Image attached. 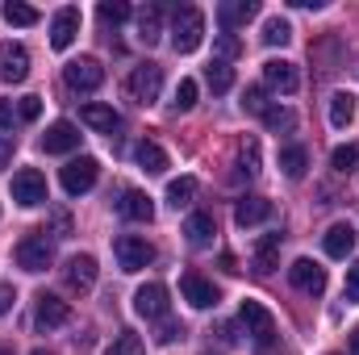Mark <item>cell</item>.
Segmentation results:
<instances>
[{
  "label": "cell",
  "mask_w": 359,
  "mask_h": 355,
  "mask_svg": "<svg viewBox=\"0 0 359 355\" xmlns=\"http://www.w3.org/2000/svg\"><path fill=\"white\" fill-rule=\"evenodd\" d=\"M238 322L247 326V335L255 339V351L259 355H271L276 351V318H271V309L264 305V301H243L238 305Z\"/></svg>",
  "instance_id": "6da1fadb"
},
{
  "label": "cell",
  "mask_w": 359,
  "mask_h": 355,
  "mask_svg": "<svg viewBox=\"0 0 359 355\" xmlns=\"http://www.w3.org/2000/svg\"><path fill=\"white\" fill-rule=\"evenodd\" d=\"M205 38V13L196 4H180L176 17H172V46L176 55H192Z\"/></svg>",
  "instance_id": "7a4b0ae2"
},
{
  "label": "cell",
  "mask_w": 359,
  "mask_h": 355,
  "mask_svg": "<svg viewBox=\"0 0 359 355\" xmlns=\"http://www.w3.org/2000/svg\"><path fill=\"white\" fill-rule=\"evenodd\" d=\"M17 267L21 272H46V267L55 264V243L46 239V230H34V234H25L21 243H17Z\"/></svg>",
  "instance_id": "3957f363"
},
{
  "label": "cell",
  "mask_w": 359,
  "mask_h": 355,
  "mask_svg": "<svg viewBox=\"0 0 359 355\" xmlns=\"http://www.w3.org/2000/svg\"><path fill=\"white\" fill-rule=\"evenodd\" d=\"M159 92H163V67L159 63H142V67H134L126 76V96L134 105H155Z\"/></svg>",
  "instance_id": "277c9868"
},
{
  "label": "cell",
  "mask_w": 359,
  "mask_h": 355,
  "mask_svg": "<svg viewBox=\"0 0 359 355\" xmlns=\"http://www.w3.org/2000/svg\"><path fill=\"white\" fill-rule=\"evenodd\" d=\"M113 255H117V267L121 272H142V267L155 264V247L138 234H117L113 239Z\"/></svg>",
  "instance_id": "5b68a950"
},
{
  "label": "cell",
  "mask_w": 359,
  "mask_h": 355,
  "mask_svg": "<svg viewBox=\"0 0 359 355\" xmlns=\"http://www.w3.org/2000/svg\"><path fill=\"white\" fill-rule=\"evenodd\" d=\"M180 293H184V301H188L192 309H213V305L222 301L217 284H213L209 276H201V272H184V276H180Z\"/></svg>",
  "instance_id": "8992f818"
},
{
  "label": "cell",
  "mask_w": 359,
  "mask_h": 355,
  "mask_svg": "<svg viewBox=\"0 0 359 355\" xmlns=\"http://www.w3.org/2000/svg\"><path fill=\"white\" fill-rule=\"evenodd\" d=\"M134 309H138V318H147V322H163L168 309H172V301H168V284H159V280L142 284V288L134 293Z\"/></svg>",
  "instance_id": "52a82bcc"
},
{
  "label": "cell",
  "mask_w": 359,
  "mask_h": 355,
  "mask_svg": "<svg viewBox=\"0 0 359 355\" xmlns=\"http://www.w3.org/2000/svg\"><path fill=\"white\" fill-rule=\"evenodd\" d=\"M67 322H72V305L63 297H55V293H38V301H34V326L38 330H59Z\"/></svg>",
  "instance_id": "ba28073f"
},
{
  "label": "cell",
  "mask_w": 359,
  "mask_h": 355,
  "mask_svg": "<svg viewBox=\"0 0 359 355\" xmlns=\"http://www.w3.org/2000/svg\"><path fill=\"white\" fill-rule=\"evenodd\" d=\"M96 176H100V163L92 159V155H80V159H72L67 168H63V192L67 196H84L92 184H96Z\"/></svg>",
  "instance_id": "9c48e42d"
},
{
  "label": "cell",
  "mask_w": 359,
  "mask_h": 355,
  "mask_svg": "<svg viewBox=\"0 0 359 355\" xmlns=\"http://www.w3.org/2000/svg\"><path fill=\"white\" fill-rule=\"evenodd\" d=\"M63 80H67L72 92H96L100 84H104V67L84 55V59H72V63L63 67Z\"/></svg>",
  "instance_id": "30bf717a"
},
{
  "label": "cell",
  "mask_w": 359,
  "mask_h": 355,
  "mask_svg": "<svg viewBox=\"0 0 359 355\" xmlns=\"http://www.w3.org/2000/svg\"><path fill=\"white\" fill-rule=\"evenodd\" d=\"M13 201L25 205V209L46 205V176H42L38 168H21V172L13 176Z\"/></svg>",
  "instance_id": "8fae6325"
},
{
  "label": "cell",
  "mask_w": 359,
  "mask_h": 355,
  "mask_svg": "<svg viewBox=\"0 0 359 355\" xmlns=\"http://www.w3.org/2000/svg\"><path fill=\"white\" fill-rule=\"evenodd\" d=\"M288 280H292V288H301L309 297H322L326 293V267L313 264V260H297V264L288 267Z\"/></svg>",
  "instance_id": "7c38bea8"
},
{
  "label": "cell",
  "mask_w": 359,
  "mask_h": 355,
  "mask_svg": "<svg viewBox=\"0 0 359 355\" xmlns=\"http://www.w3.org/2000/svg\"><path fill=\"white\" fill-rule=\"evenodd\" d=\"M25 76H29V51H25L21 42H4V46H0V80L21 84Z\"/></svg>",
  "instance_id": "4fadbf2b"
},
{
  "label": "cell",
  "mask_w": 359,
  "mask_h": 355,
  "mask_svg": "<svg viewBox=\"0 0 359 355\" xmlns=\"http://www.w3.org/2000/svg\"><path fill=\"white\" fill-rule=\"evenodd\" d=\"M76 147H80V130H76L72 121L46 126V134H42V151H46V155H72Z\"/></svg>",
  "instance_id": "5bb4252c"
},
{
  "label": "cell",
  "mask_w": 359,
  "mask_h": 355,
  "mask_svg": "<svg viewBox=\"0 0 359 355\" xmlns=\"http://www.w3.org/2000/svg\"><path fill=\"white\" fill-rule=\"evenodd\" d=\"M255 17H259V4H255V0H226V4H217V21H222L226 34L243 29V25L255 21Z\"/></svg>",
  "instance_id": "9a60e30c"
},
{
  "label": "cell",
  "mask_w": 359,
  "mask_h": 355,
  "mask_svg": "<svg viewBox=\"0 0 359 355\" xmlns=\"http://www.w3.org/2000/svg\"><path fill=\"white\" fill-rule=\"evenodd\" d=\"M76 34H80V8H59L55 13V21H50V46L55 51H67L72 42H76Z\"/></svg>",
  "instance_id": "2e32d148"
},
{
  "label": "cell",
  "mask_w": 359,
  "mask_h": 355,
  "mask_svg": "<svg viewBox=\"0 0 359 355\" xmlns=\"http://www.w3.org/2000/svg\"><path fill=\"white\" fill-rule=\"evenodd\" d=\"M264 84L276 92H284V96H292V92L301 88V76H297V67L288 59H268L264 63Z\"/></svg>",
  "instance_id": "e0dca14e"
},
{
  "label": "cell",
  "mask_w": 359,
  "mask_h": 355,
  "mask_svg": "<svg viewBox=\"0 0 359 355\" xmlns=\"http://www.w3.org/2000/svg\"><path fill=\"white\" fill-rule=\"evenodd\" d=\"M63 280H67L72 293H92V284H96V260L92 255H72L67 267H63Z\"/></svg>",
  "instance_id": "ac0fdd59"
},
{
  "label": "cell",
  "mask_w": 359,
  "mask_h": 355,
  "mask_svg": "<svg viewBox=\"0 0 359 355\" xmlns=\"http://www.w3.org/2000/svg\"><path fill=\"white\" fill-rule=\"evenodd\" d=\"M117 213H121L126 222H151V217H155V201H151L147 192H138V188H126L121 201H117Z\"/></svg>",
  "instance_id": "d6986e66"
},
{
  "label": "cell",
  "mask_w": 359,
  "mask_h": 355,
  "mask_svg": "<svg viewBox=\"0 0 359 355\" xmlns=\"http://www.w3.org/2000/svg\"><path fill=\"white\" fill-rule=\"evenodd\" d=\"M355 226H347V222H334L330 230H326V239H322V247H326V255L330 260H347L351 251H355Z\"/></svg>",
  "instance_id": "ffe728a7"
},
{
  "label": "cell",
  "mask_w": 359,
  "mask_h": 355,
  "mask_svg": "<svg viewBox=\"0 0 359 355\" xmlns=\"http://www.w3.org/2000/svg\"><path fill=\"white\" fill-rule=\"evenodd\" d=\"M271 217V201L268 196H243L238 205H234V222L247 230V226H259V222H268Z\"/></svg>",
  "instance_id": "44dd1931"
},
{
  "label": "cell",
  "mask_w": 359,
  "mask_h": 355,
  "mask_svg": "<svg viewBox=\"0 0 359 355\" xmlns=\"http://www.w3.org/2000/svg\"><path fill=\"white\" fill-rule=\"evenodd\" d=\"M134 159H138V168H142L147 176H159V172H168V151H163L159 142H151V138H142V142L134 147Z\"/></svg>",
  "instance_id": "7402d4cb"
},
{
  "label": "cell",
  "mask_w": 359,
  "mask_h": 355,
  "mask_svg": "<svg viewBox=\"0 0 359 355\" xmlns=\"http://www.w3.org/2000/svg\"><path fill=\"white\" fill-rule=\"evenodd\" d=\"M80 121H84V126H92L96 134H113V130L121 126V117H117V113H113L109 105H96V100L80 109Z\"/></svg>",
  "instance_id": "603a6c76"
},
{
  "label": "cell",
  "mask_w": 359,
  "mask_h": 355,
  "mask_svg": "<svg viewBox=\"0 0 359 355\" xmlns=\"http://www.w3.org/2000/svg\"><path fill=\"white\" fill-rule=\"evenodd\" d=\"M159 38H163V8L159 4H147L138 13V42L142 46H155Z\"/></svg>",
  "instance_id": "cb8c5ba5"
},
{
  "label": "cell",
  "mask_w": 359,
  "mask_h": 355,
  "mask_svg": "<svg viewBox=\"0 0 359 355\" xmlns=\"http://www.w3.org/2000/svg\"><path fill=\"white\" fill-rule=\"evenodd\" d=\"M184 234H188V243H192V247H209V243H213V234H217L213 213H188Z\"/></svg>",
  "instance_id": "d4e9b609"
},
{
  "label": "cell",
  "mask_w": 359,
  "mask_h": 355,
  "mask_svg": "<svg viewBox=\"0 0 359 355\" xmlns=\"http://www.w3.org/2000/svg\"><path fill=\"white\" fill-rule=\"evenodd\" d=\"M351 121H355V92H334L330 96V126L347 130Z\"/></svg>",
  "instance_id": "484cf974"
},
{
  "label": "cell",
  "mask_w": 359,
  "mask_h": 355,
  "mask_svg": "<svg viewBox=\"0 0 359 355\" xmlns=\"http://www.w3.org/2000/svg\"><path fill=\"white\" fill-rule=\"evenodd\" d=\"M280 168H284V176H288V180H301V176H305V168H309V151H305L301 142L280 147Z\"/></svg>",
  "instance_id": "4316f807"
},
{
  "label": "cell",
  "mask_w": 359,
  "mask_h": 355,
  "mask_svg": "<svg viewBox=\"0 0 359 355\" xmlns=\"http://www.w3.org/2000/svg\"><path fill=\"white\" fill-rule=\"evenodd\" d=\"M280 239H284V234H264V239L255 243V272H271V267H276Z\"/></svg>",
  "instance_id": "83f0119b"
},
{
  "label": "cell",
  "mask_w": 359,
  "mask_h": 355,
  "mask_svg": "<svg viewBox=\"0 0 359 355\" xmlns=\"http://www.w3.org/2000/svg\"><path fill=\"white\" fill-rule=\"evenodd\" d=\"M205 84L217 92V96H222V92H230V88H234V67H230V63H217V59H213V63L205 67Z\"/></svg>",
  "instance_id": "f1b7e54d"
},
{
  "label": "cell",
  "mask_w": 359,
  "mask_h": 355,
  "mask_svg": "<svg viewBox=\"0 0 359 355\" xmlns=\"http://www.w3.org/2000/svg\"><path fill=\"white\" fill-rule=\"evenodd\" d=\"M192 196H196V180H192V176H180V180L168 184V205H172V209L192 205Z\"/></svg>",
  "instance_id": "f546056e"
},
{
  "label": "cell",
  "mask_w": 359,
  "mask_h": 355,
  "mask_svg": "<svg viewBox=\"0 0 359 355\" xmlns=\"http://www.w3.org/2000/svg\"><path fill=\"white\" fill-rule=\"evenodd\" d=\"M104 355H147V347H142V339H138L134 330H121V335L104 347Z\"/></svg>",
  "instance_id": "4dcf8cb0"
},
{
  "label": "cell",
  "mask_w": 359,
  "mask_h": 355,
  "mask_svg": "<svg viewBox=\"0 0 359 355\" xmlns=\"http://www.w3.org/2000/svg\"><path fill=\"white\" fill-rule=\"evenodd\" d=\"M4 21L8 25H38V8L34 4H21V0H8L4 4Z\"/></svg>",
  "instance_id": "1f68e13d"
},
{
  "label": "cell",
  "mask_w": 359,
  "mask_h": 355,
  "mask_svg": "<svg viewBox=\"0 0 359 355\" xmlns=\"http://www.w3.org/2000/svg\"><path fill=\"white\" fill-rule=\"evenodd\" d=\"M355 163H359V142L334 147V155H330V168H334V172H343V176H347V172H351Z\"/></svg>",
  "instance_id": "d6a6232c"
},
{
  "label": "cell",
  "mask_w": 359,
  "mask_h": 355,
  "mask_svg": "<svg viewBox=\"0 0 359 355\" xmlns=\"http://www.w3.org/2000/svg\"><path fill=\"white\" fill-rule=\"evenodd\" d=\"M292 38V25L284 21V17H268V25H264V42L268 46H284Z\"/></svg>",
  "instance_id": "836d02e7"
},
{
  "label": "cell",
  "mask_w": 359,
  "mask_h": 355,
  "mask_svg": "<svg viewBox=\"0 0 359 355\" xmlns=\"http://www.w3.org/2000/svg\"><path fill=\"white\" fill-rule=\"evenodd\" d=\"M96 13H100V21H104V25H121V21L130 17V4H126V0H104Z\"/></svg>",
  "instance_id": "e575fe53"
},
{
  "label": "cell",
  "mask_w": 359,
  "mask_h": 355,
  "mask_svg": "<svg viewBox=\"0 0 359 355\" xmlns=\"http://www.w3.org/2000/svg\"><path fill=\"white\" fill-rule=\"evenodd\" d=\"M213 51H217V63H230V59H238V55H243V42H238L234 34H222V38L213 42Z\"/></svg>",
  "instance_id": "d590c367"
},
{
  "label": "cell",
  "mask_w": 359,
  "mask_h": 355,
  "mask_svg": "<svg viewBox=\"0 0 359 355\" xmlns=\"http://www.w3.org/2000/svg\"><path fill=\"white\" fill-rule=\"evenodd\" d=\"M264 126H268V130H292V126H297V117H292L288 109H280V105H268Z\"/></svg>",
  "instance_id": "8d00e7d4"
},
{
  "label": "cell",
  "mask_w": 359,
  "mask_h": 355,
  "mask_svg": "<svg viewBox=\"0 0 359 355\" xmlns=\"http://www.w3.org/2000/svg\"><path fill=\"white\" fill-rule=\"evenodd\" d=\"M243 109H247V113H255V117H264V113H268V92L259 88V84H255V88H247V92H243Z\"/></svg>",
  "instance_id": "74e56055"
},
{
  "label": "cell",
  "mask_w": 359,
  "mask_h": 355,
  "mask_svg": "<svg viewBox=\"0 0 359 355\" xmlns=\"http://www.w3.org/2000/svg\"><path fill=\"white\" fill-rule=\"evenodd\" d=\"M172 105H176L180 113H188V109L196 105V80H180V88H176V100H172Z\"/></svg>",
  "instance_id": "f35d334b"
},
{
  "label": "cell",
  "mask_w": 359,
  "mask_h": 355,
  "mask_svg": "<svg viewBox=\"0 0 359 355\" xmlns=\"http://www.w3.org/2000/svg\"><path fill=\"white\" fill-rule=\"evenodd\" d=\"M17 117H21V121H38V117H42V100H38V96H21Z\"/></svg>",
  "instance_id": "ab89813d"
},
{
  "label": "cell",
  "mask_w": 359,
  "mask_h": 355,
  "mask_svg": "<svg viewBox=\"0 0 359 355\" xmlns=\"http://www.w3.org/2000/svg\"><path fill=\"white\" fill-rule=\"evenodd\" d=\"M180 335H184V326L172 322V318H163V322H159V330H155V343H176Z\"/></svg>",
  "instance_id": "60d3db41"
},
{
  "label": "cell",
  "mask_w": 359,
  "mask_h": 355,
  "mask_svg": "<svg viewBox=\"0 0 359 355\" xmlns=\"http://www.w3.org/2000/svg\"><path fill=\"white\" fill-rule=\"evenodd\" d=\"M347 301H351V305H359V260L347 267Z\"/></svg>",
  "instance_id": "b9f144b4"
},
{
  "label": "cell",
  "mask_w": 359,
  "mask_h": 355,
  "mask_svg": "<svg viewBox=\"0 0 359 355\" xmlns=\"http://www.w3.org/2000/svg\"><path fill=\"white\" fill-rule=\"evenodd\" d=\"M50 226H55V239H72V217H67L63 209L50 217Z\"/></svg>",
  "instance_id": "7bdbcfd3"
},
{
  "label": "cell",
  "mask_w": 359,
  "mask_h": 355,
  "mask_svg": "<svg viewBox=\"0 0 359 355\" xmlns=\"http://www.w3.org/2000/svg\"><path fill=\"white\" fill-rule=\"evenodd\" d=\"M13 151H17V142H13L8 134H0V168H8V163H13Z\"/></svg>",
  "instance_id": "ee69618b"
},
{
  "label": "cell",
  "mask_w": 359,
  "mask_h": 355,
  "mask_svg": "<svg viewBox=\"0 0 359 355\" xmlns=\"http://www.w3.org/2000/svg\"><path fill=\"white\" fill-rule=\"evenodd\" d=\"M13 121H17V109L8 100H0V130H13Z\"/></svg>",
  "instance_id": "f6af8a7d"
},
{
  "label": "cell",
  "mask_w": 359,
  "mask_h": 355,
  "mask_svg": "<svg viewBox=\"0 0 359 355\" xmlns=\"http://www.w3.org/2000/svg\"><path fill=\"white\" fill-rule=\"evenodd\" d=\"M13 301H17V293H13V284H0V318L13 309Z\"/></svg>",
  "instance_id": "bcb514c9"
},
{
  "label": "cell",
  "mask_w": 359,
  "mask_h": 355,
  "mask_svg": "<svg viewBox=\"0 0 359 355\" xmlns=\"http://www.w3.org/2000/svg\"><path fill=\"white\" fill-rule=\"evenodd\" d=\"M351 355H359V326L351 330Z\"/></svg>",
  "instance_id": "7dc6e473"
},
{
  "label": "cell",
  "mask_w": 359,
  "mask_h": 355,
  "mask_svg": "<svg viewBox=\"0 0 359 355\" xmlns=\"http://www.w3.org/2000/svg\"><path fill=\"white\" fill-rule=\"evenodd\" d=\"M34 355H55V351H46V347H38V351H34Z\"/></svg>",
  "instance_id": "c3c4849f"
},
{
  "label": "cell",
  "mask_w": 359,
  "mask_h": 355,
  "mask_svg": "<svg viewBox=\"0 0 359 355\" xmlns=\"http://www.w3.org/2000/svg\"><path fill=\"white\" fill-rule=\"evenodd\" d=\"M0 355H13V347H0Z\"/></svg>",
  "instance_id": "681fc988"
}]
</instances>
